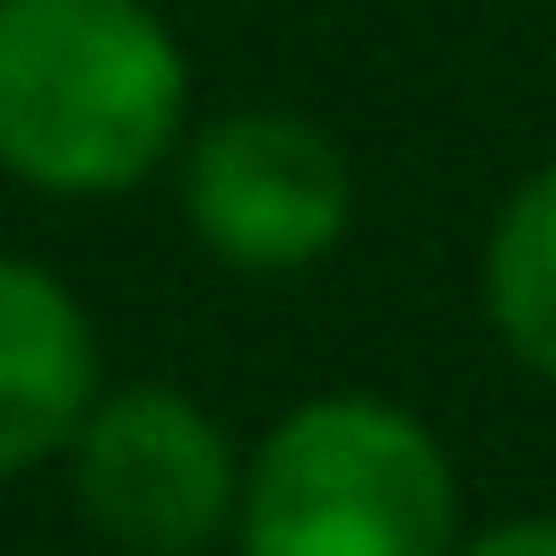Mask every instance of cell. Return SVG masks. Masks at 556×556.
<instances>
[{"label": "cell", "instance_id": "cell-1", "mask_svg": "<svg viewBox=\"0 0 556 556\" xmlns=\"http://www.w3.org/2000/svg\"><path fill=\"white\" fill-rule=\"evenodd\" d=\"M191 130V70L148 0H0V165L61 200L156 174Z\"/></svg>", "mask_w": 556, "mask_h": 556}, {"label": "cell", "instance_id": "cell-4", "mask_svg": "<svg viewBox=\"0 0 556 556\" xmlns=\"http://www.w3.org/2000/svg\"><path fill=\"white\" fill-rule=\"evenodd\" d=\"M182 208L191 235L235 261V269H313L356 208L348 156L295 122V113H226L208 130H191L182 156Z\"/></svg>", "mask_w": 556, "mask_h": 556}, {"label": "cell", "instance_id": "cell-2", "mask_svg": "<svg viewBox=\"0 0 556 556\" xmlns=\"http://www.w3.org/2000/svg\"><path fill=\"white\" fill-rule=\"evenodd\" d=\"M235 539L243 556H452L460 486L417 408L321 391L243 460Z\"/></svg>", "mask_w": 556, "mask_h": 556}, {"label": "cell", "instance_id": "cell-3", "mask_svg": "<svg viewBox=\"0 0 556 556\" xmlns=\"http://www.w3.org/2000/svg\"><path fill=\"white\" fill-rule=\"evenodd\" d=\"M70 486H78V513L122 556H200L235 521L243 469L191 391L130 382V391H96V408L78 417Z\"/></svg>", "mask_w": 556, "mask_h": 556}, {"label": "cell", "instance_id": "cell-5", "mask_svg": "<svg viewBox=\"0 0 556 556\" xmlns=\"http://www.w3.org/2000/svg\"><path fill=\"white\" fill-rule=\"evenodd\" d=\"M87 408H96L87 304L43 261L0 252V486L70 452Z\"/></svg>", "mask_w": 556, "mask_h": 556}, {"label": "cell", "instance_id": "cell-6", "mask_svg": "<svg viewBox=\"0 0 556 556\" xmlns=\"http://www.w3.org/2000/svg\"><path fill=\"white\" fill-rule=\"evenodd\" d=\"M486 321L530 374L556 382V165H539L486 235Z\"/></svg>", "mask_w": 556, "mask_h": 556}, {"label": "cell", "instance_id": "cell-7", "mask_svg": "<svg viewBox=\"0 0 556 556\" xmlns=\"http://www.w3.org/2000/svg\"><path fill=\"white\" fill-rule=\"evenodd\" d=\"M452 556H556V513H521V521H495V530L460 539Z\"/></svg>", "mask_w": 556, "mask_h": 556}]
</instances>
